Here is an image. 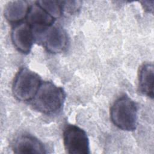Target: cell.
Returning a JSON list of instances; mask_svg holds the SVG:
<instances>
[{
	"label": "cell",
	"instance_id": "6da1fadb",
	"mask_svg": "<svg viewBox=\"0 0 154 154\" xmlns=\"http://www.w3.org/2000/svg\"><path fill=\"white\" fill-rule=\"evenodd\" d=\"M63 89L51 81L42 82L32 100L33 108L45 114H51L60 111L65 101Z\"/></svg>",
	"mask_w": 154,
	"mask_h": 154
},
{
	"label": "cell",
	"instance_id": "7a4b0ae2",
	"mask_svg": "<svg viewBox=\"0 0 154 154\" xmlns=\"http://www.w3.org/2000/svg\"><path fill=\"white\" fill-rule=\"evenodd\" d=\"M110 119L118 128L126 131H134L137 128L138 120L136 103L128 96L119 97L110 108Z\"/></svg>",
	"mask_w": 154,
	"mask_h": 154
},
{
	"label": "cell",
	"instance_id": "3957f363",
	"mask_svg": "<svg viewBox=\"0 0 154 154\" xmlns=\"http://www.w3.org/2000/svg\"><path fill=\"white\" fill-rule=\"evenodd\" d=\"M40 76L26 67L16 73L12 85L14 97L20 101L32 100L42 83Z\"/></svg>",
	"mask_w": 154,
	"mask_h": 154
},
{
	"label": "cell",
	"instance_id": "277c9868",
	"mask_svg": "<svg viewBox=\"0 0 154 154\" xmlns=\"http://www.w3.org/2000/svg\"><path fill=\"white\" fill-rule=\"evenodd\" d=\"M34 37L50 53L59 54L67 47L69 38L66 31L60 26L51 25L33 29Z\"/></svg>",
	"mask_w": 154,
	"mask_h": 154
},
{
	"label": "cell",
	"instance_id": "5b68a950",
	"mask_svg": "<svg viewBox=\"0 0 154 154\" xmlns=\"http://www.w3.org/2000/svg\"><path fill=\"white\" fill-rule=\"evenodd\" d=\"M63 144L70 154H88L90 142L86 132L78 126L69 125L63 132Z\"/></svg>",
	"mask_w": 154,
	"mask_h": 154
},
{
	"label": "cell",
	"instance_id": "8992f818",
	"mask_svg": "<svg viewBox=\"0 0 154 154\" xmlns=\"http://www.w3.org/2000/svg\"><path fill=\"white\" fill-rule=\"evenodd\" d=\"M11 41L14 47L21 53L28 54L30 52L34 40V31L27 22L16 25L11 33Z\"/></svg>",
	"mask_w": 154,
	"mask_h": 154
},
{
	"label": "cell",
	"instance_id": "52a82bcc",
	"mask_svg": "<svg viewBox=\"0 0 154 154\" xmlns=\"http://www.w3.org/2000/svg\"><path fill=\"white\" fill-rule=\"evenodd\" d=\"M16 153H45V147L37 138L30 135H22L16 138L13 144Z\"/></svg>",
	"mask_w": 154,
	"mask_h": 154
},
{
	"label": "cell",
	"instance_id": "ba28073f",
	"mask_svg": "<svg viewBox=\"0 0 154 154\" xmlns=\"http://www.w3.org/2000/svg\"><path fill=\"white\" fill-rule=\"evenodd\" d=\"M26 18V22L32 27V29L51 26L55 21L54 18L36 3L29 7Z\"/></svg>",
	"mask_w": 154,
	"mask_h": 154
},
{
	"label": "cell",
	"instance_id": "9c48e42d",
	"mask_svg": "<svg viewBox=\"0 0 154 154\" xmlns=\"http://www.w3.org/2000/svg\"><path fill=\"white\" fill-rule=\"evenodd\" d=\"M29 7L26 1H8L4 7V17L10 23H18L26 17Z\"/></svg>",
	"mask_w": 154,
	"mask_h": 154
},
{
	"label": "cell",
	"instance_id": "30bf717a",
	"mask_svg": "<svg viewBox=\"0 0 154 154\" xmlns=\"http://www.w3.org/2000/svg\"><path fill=\"white\" fill-rule=\"evenodd\" d=\"M154 66L152 63L143 64L138 72V88L144 95L153 98Z\"/></svg>",
	"mask_w": 154,
	"mask_h": 154
},
{
	"label": "cell",
	"instance_id": "8fae6325",
	"mask_svg": "<svg viewBox=\"0 0 154 154\" xmlns=\"http://www.w3.org/2000/svg\"><path fill=\"white\" fill-rule=\"evenodd\" d=\"M35 3L45 10L55 19L59 18L63 13L60 1L54 0H42L37 1Z\"/></svg>",
	"mask_w": 154,
	"mask_h": 154
},
{
	"label": "cell",
	"instance_id": "7c38bea8",
	"mask_svg": "<svg viewBox=\"0 0 154 154\" xmlns=\"http://www.w3.org/2000/svg\"><path fill=\"white\" fill-rule=\"evenodd\" d=\"M63 12L66 11L69 13H73L76 12L80 8L81 2L80 1H60Z\"/></svg>",
	"mask_w": 154,
	"mask_h": 154
},
{
	"label": "cell",
	"instance_id": "4fadbf2b",
	"mask_svg": "<svg viewBox=\"0 0 154 154\" xmlns=\"http://www.w3.org/2000/svg\"><path fill=\"white\" fill-rule=\"evenodd\" d=\"M141 5L143 7L144 10L148 13H153V1H141Z\"/></svg>",
	"mask_w": 154,
	"mask_h": 154
}]
</instances>
